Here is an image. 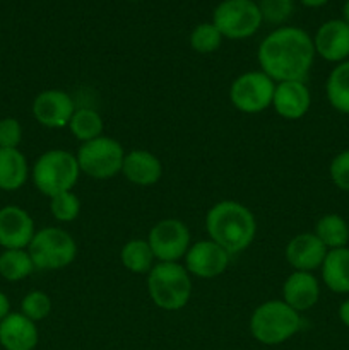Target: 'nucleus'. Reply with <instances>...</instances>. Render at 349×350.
<instances>
[{
	"label": "nucleus",
	"instance_id": "obj_25",
	"mask_svg": "<svg viewBox=\"0 0 349 350\" xmlns=\"http://www.w3.org/2000/svg\"><path fill=\"white\" fill-rule=\"evenodd\" d=\"M123 267L132 273H149L154 267V256L147 239H130L120 252Z\"/></svg>",
	"mask_w": 349,
	"mask_h": 350
},
{
	"label": "nucleus",
	"instance_id": "obj_14",
	"mask_svg": "<svg viewBox=\"0 0 349 350\" xmlns=\"http://www.w3.org/2000/svg\"><path fill=\"white\" fill-rule=\"evenodd\" d=\"M315 53L327 62L341 64L349 58V24L331 19L322 24L313 38Z\"/></svg>",
	"mask_w": 349,
	"mask_h": 350
},
{
	"label": "nucleus",
	"instance_id": "obj_9",
	"mask_svg": "<svg viewBox=\"0 0 349 350\" xmlns=\"http://www.w3.org/2000/svg\"><path fill=\"white\" fill-rule=\"evenodd\" d=\"M276 82L262 70L245 72L233 81L229 99L238 111L257 115L272 106Z\"/></svg>",
	"mask_w": 349,
	"mask_h": 350
},
{
	"label": "nucleus",
	"instance_id": "obj_15",
	"mask_svg": "<svg viewBox=\"0 0 349 350\" xmlns=\"http://www.w3.org/2000/svg\"><path fill=\"white\" fill-rule=\"evenodd\" d=\"M328 250L315 232L296 234L286 245V260L296 272H313L320 269Z\"/></svg>",
	"mask_w": 349,
	"mask_h": 350
},
{
	"label": "nucleus",
	"instance_id": "obj_33",
	"mask_svg": "<svg viewBox=\"0 0 349 350\" xmlns=\"http://www.w3.org/2000/svg\"><path fill=\"white\" fill-rule=\"evenodd\" d=\"M9 313H10V301L9 297L0 291V321H2Z\"/></svg>",
	"mask_w": 349,
	"mask_h": 350
},
{
	"label": "nucleus",
	"instance_id": "obj_22",
	"mask_svg": "<svg viewBox=\"0 0 349 350\" xmlns=\"http://www.w3.org/2000/svg\"><path fill=\"white\" fill-rule=\"evenodd\" d=\"M325 92L335 111L349 115V60L334 67L325 84Z\"/></svg>",
	"mask_w": 349,
	"mask_h": 350
},
{
	"label": "nucleus",
	"instance_id": "obj_34",
	"mask_svg": "<svg viewBox=\"0 0 349 350\" xmlns=\"http://www.w3.org/2000/svg\"><path fill=\"white\" fill-rule=\"evenodd\" d=\"M339 320L349 328V299L342 301L341 306H339Z\"/></svg>",
	"mask_w": 349,
	"mask_h": 350
},
{
	"label": "nucleus",
	"instance_id": "obj_4",
	"mask_svg": "<svg viewBox=\"0 0 349 350\" xmlns=\"http://www.w3.org/2000/svg\"><path fill=\"white\" fill-rule=\"evenodd\" d=\"M79 170L77 157L64 149H51L41 154L31 170V180L40 193L55 197L64 191H72L77 185Z\"/></svg>",
	"mask_w": 349,
	"mask_h": 350
},
{
	"label": "nucleus",
	"instance_id": "obj_36",
	"mask_svg": "<svg viewBox=\"0 0 349 350\" xmlns=\"http://www.w3.org/2000/svg\"><path fill=\"white\" fill-rule=\"evenodd\" d=\"M342 21L349 24V0H346L344 7H342Z\"/></svg>",
	"mask_w": 349,
	"mask_h": 350
},
{
	"label": "nucleus",
	"instance_id": "obj_10",
	"mask_svg": "<svg viewBox=\"0 0 349 350\" xmlns=\"http://www.w3.org/2000/svg\"><path fill=\"white\" fill-rule=\"evenodd\" d=\"M192 236L187 224L180 219H163L153 226L147 243L159 262H178L185 258L192 246Z\"/></svg>",
	"mask_w": 349,
	"mask_h": 350
},
{
	"label": "nucleus",
	"instance_id": "obj_6",
	"mask_svg": "<svg viewBox=\"0 0 349 350\" xmlns=\"http://www.w3.org/2000/svg\"><path fill=\"white\" fill-rule=\"evenodd\" d=\"M27 252L38 270H60L74 262L77 245L62 228H43L36 231Z\"/></svg>",
	"mask_w": 349,
	"mask_h": 350
},
{
	"label": "nucleus",
	"instance_id": "obj_2",
	"mask_svg": "<svg viewBox=\"0 0 349 350\" xmlns=\"http://www.w3.org/2000/svg\"><path fill=\"white\" fill-rule=\"evenodd\" d=\"M209 239L218 243L229 255L245 252L257 234V221L252 211L235 200L218 202L205 215Z\"/></svg>",
	"mask_w": 349,
	"mask_h": 350
},
{
	"label": "nucleus",
	"instance_id": "obj_7",
	"mask_svg": "<svg viewBox=\"0 0 349 350\" xmlns=\"http://www.w3.org/2000/svg\"><path fill=\"white\" fill-rule=\"evenodd\" d=\"M75 157L81 173L88 174L92 180H109L122 173L125 150L118 140L101 135L82 144Z\"/></svg>",
	"mask_w": 349,
	"mask_h": 350
},
{
	"label": "nucleus",
	"instance_id": "obj_35",
	"mask_svg": "<svg viewBox=\"0 0 349 350\" xmlns=\"http://www.w3.org/2000/svg\"><path fill=\"white\" fill-rule=\"evenodd\" d=\"M300 2L303 3L305 7H311V9H317V7L325 5V3H327L328 0H300Z\"/></svg>",
	"mask_w": 349,
	"mask_h": 350
},
{
	"label": "nucleus",
	"instance_id": "obj_1",
	"mask_svg": "<svg viewBox=\"0 0 349 350\" xmlns=\"http://www.w3.org/2000/svg\"><path fill=\"white\" fill-rule=\"evenodd\" d=\"M313 38L301 27L283 26L267 34L257 58L274 82L305 81L315 60Z\"/></svg>",
	"mask_w": 349,
	"mask_h": 350
},
{
	"label": "nucleus",
	"instance_id": "obj_29",
	"mask_svg": "<svg viewBox=\"0 0 349 350\" xmlns=\"http://www.w3.org/2000/svg\"><path fill=\"white\" fill-rule=\"evenodd\" d=\"M21 313L31 321H41L51 313V299L43 291H31L21 301Z\"/></svg>",
	"mask_w": 349,
	"mask_h": 350
},
{
	"label": "nucleus",
	"instance_id": "obj_3",
	"mask_svg": "<svg viewBox=\"0 0 349 350\" xmlns=\"http://www.w3.org/2000/svg\"><path fill=\"white\" fill-rule=\"evenodd\" d=\"M147 293L161 310H181L192 296L190 273L178 262H159L147 273Z\"/></svg>",
	"mask_w": 349,
	"mask_h": 350
},
{
	"label": "nucleus",
	"instance_id": "obj_8",
	"mask_svg": "<svg viewBox=\"0 0 349 350\" xmlns=\"http://www.w3.org/2000/svg\"><path fill=\"white\" fill-rule=\"evenodd\" d=\"M262 23V14L255 0H222L212 14V24L228 40L253 36Z\"/></svg>",
	"mask_w": 349,
	"mask_h": 350
},
{
	"label": "nucleus",
	"instance_id": "obj_23",
	"mask_svg": "<svg viewBox=\"0 0 349 350\" xmlns=\"http://www.w3.org/2000/svg\"><path fill=\"white\" fill-rule=\"evenodd\" d=\"M315 236L327 250L346 248L349 243V226L339 214H325L315 226Z\"/></svg>",
	"mask_w": 349,
	"mask_h": 350
},
{
	"label": "nucleus",
	"instance_id": "obj_21",
	"mask_svg": "<svg viewBox=\"0 0 349 350\" xmlns=\"http://www.w3.org/2000/svg\"><path fill=\"white\" fill-rule=\"evenodd\" d=\"M29 178L27 159L19 149H0V190L16 191Z\"/></svg>",
	"mask_w": 349,
	"mask_h": 350
},
{
	"label": "nucleus",
	"instance_id": "obj_12",
	"mask_svg": "<svg viewBox=\"0 0 349 350\" xmlns=\"http://www.w3.org/2000/svg\"><path fill=\"white\" fill-rule=\"evenodd\" d=\"M75 103L62 89H47L41 91L40 94L34 98L31 111H33L34 120L40 125L47 126V129H64L68 126L72 115L75 111Z\"/></svg>",
	"mask_w": 349,
	"mask_h": 350
},
{
	"label": "nucleus",
	"instance_id": "obj_13",
	"mask_svg": "<svg viewBox=\"0 0 349 350\" xmlns=\"http://www.w3.org/2000/svg\"><path fill=\"white\" fill-rule=\"evenodd\" d=\"M34 234V221L24 208L17 205L0 208V246L3 250H27Z\"/></svg>",
	"mask_w": 349,
	"mask_h": 350
},
{
	"label": "nucleus",
	"instance_id": "obj_26",
	"mask_svg": "<svg viewBox=\"0 0 349 350\" xmlns=\"http://www.w3.org/2000/svg\"><path fill=\"white\" fill-rule=\"evenodd\" d=\"M103 129H105V123H103L101 115L91 108L75 109L70 122H68V130L82 144L101 137Z\"/></svg>",
	"mask_w": 349,
	"mask_h": 350
},
{
	"label": "nucleus",
	"instance_id": "obj_31",
	"mask_svg": "<svg viewBox=\"0 0 349 350\" xmlns=\"http://www.w3.org/2000/svg\"><path fill=\"white\" fill-rule=\"evenodd\" d=\"M23 142V126L19 120L7 116L0 120V149H17Z\"/></svg>",
	"mask_w": 349,
	"mask_h": 350
},
{
	"label": "nucleus",
	"instance_id": "obj_28",
	"mask_svg": "<svg viewBox=\"0 0 349 350\" xmlns=\"http://www.w3.org/2000/svg\"><path fill=\"white\" fill-rule=\"evenodd\" d=\"M50 211L58 222H72L79 217L81 200L74 191H64L50 198Z\"/></svg>",
	"mask_w": 349,
	"mask_h": 350
},
{
	"label": "nucleus",
	"instance_id": "obj_19",
	"mask_svg": "<svg viewBox=\"0 0 349 350\" xmlns=\"http://www.w3.org/2000/svg\"><path fill=\"white\" fill-rule=\"evenodd\" d=\"M122 173L130 183L137 187H151L156 185L163 176V164L159 157L149 150L135 149L125 154Z\"/></svg>",
	"mask_w": 349,
	"mask_h": 350
},
{
	"label": "nucleus",
	"instance_id": "obj_5",
	"mask_svg": "<svg viewBox=\"0 0 349 350\" xmlns=\"http://www.w3.org/2000/svg\"><path fill=\"white\" fill-rule=\"evenodd\" d=\"M301 317L283 299L260 304L250 317V334L263 345H279L300 332Z\"/></svg>",
	"mask_w": 349,
	"mask_h": 350
},
{
	"label": "nucleus",
	"instance_id": "obj_24",
	"mask_svg": "<svg viewBox=\"0 0 349 350\" xmlns=\"http://www.w3.org/2000/svg\"><path fill=\"white\" fill-rule=\"evenodd\" d=\"M36 270L27 250H3L0 253V277L7 282L27 279Z\"/></svg>",
	"mask_w": 349,
	"mask_h": 350
},
{
	"label": "nucleus",
	"instance_id": "obj_18",
	"mask_svg": "<svg viewBox=\"0 0 349 350\" xmlns=\"http://www.w3.org/2000/svg\"><path fill=\"white\" fill-rule=\"evenodd\" d=\"M318 297L320 286L311 272H293L283 286V301L298 313L313 308Z\"/></svg>",
	"mask_w": 349,
	"mask_h": 350
},
{
	"label": "nucleus",
	"instance_id": "obj_30",
	"mask_svg": "<svg viewBox=\"0 0 349 350\" xmlns=\"http://www.w3.org/2000/svg\"><path fill=\"white\" fill-rule=\"evenodd\" d=\"M262 21L269 24H284L294 10V0H260L259 2Z\"/></svg>",
	"mask_w": 349,
	"mask_h": 350
},
{
	"label": "nucleus",
	"instance_id": "obj_20",
	"mask_svg": "<svg viewBox=\"0 0 349 350\" xmlns=\"http://www.w3.org/2000/svg\"><path fill=\"white\" fill-rule=\"evenodd\" d=\"M322 280L335 294H349V248L328 250L322 263Z\"/></svg>",
	"mask_w": 349,
	"mask_h": 350
},
{
	"label": "nucleus",
	"instance_id": "obj_27",
	"mask_svg": "<svg viewBox=\"0 0 349 350\" xmlns=\"http://www.w3.org/2000/svg\"><path fill=\"white\" fill-rule=\"evenodd\" d=\"M221 43L222 34L212 23L198 24L190 33V46L201 55L214 53L216 50H219Z\"/></svg>",
	"mask_w": 349,
	"mask_h": 350
},
{
	"label": "nucleus",
	"instance_id": "obj_17",
	"mask_svg": "<svg viewBox=\"0 0 349 350\" xmlns=\"http://www.w3.org/2000/svg\"><path fill=\"white\" fill-rule=\"evenodd\" d=\"M38 328L23 313H9L0 321V345L5 350H34L38 345Z\"/></svg>",
	"mask_w": 349,
	"mask_h": 350
},
{
	"label": "nucleus",
	"instance_id": "obj_11",
	"mask_svg": "<svg viewBox=\"0 0 349 350\" xmlns=\"http://www.w3.org/2000/svg\"><path fill=\"white\" fill-rule=\"evenodd\" d=\"M185 269L198 279H216L222 275L229 265L231 255L212 239L197 241L185 255Z\"/></svg>",
	"mask_w": 349,
	"mask_h": 350
},
{
	"label": "nucleus",
	"instance_id": "obj_32",
	"mask_svg": "<svg viewBox=\"0 0 349 350\" xmlns=\"http://www.w3.org/2000/svg\"><path fill=\"white\" fill-rule=\"evenodd\" d=\"M331 180L339 190L349 191V150H342L331 163Z\"/></svg>",
	"mask_w": 349,
	"mask_h": 350
},
{
	"label": "nucleus",
	"instance_id": "obj_16",
	"mask_svg": "<svg viewBox=\"0 0 349 350\" xmlns=\"http://www.w3.org/2000/svg\"><path fill=\"white\" fill-rule=\"evenodd\" d=\"M272 106L279 116L286 120H300L311 106V94L305 81L277 82Z\"/></svg>",
	"mask_w": 349,
	"mask_h": 350
}]
</instances>
